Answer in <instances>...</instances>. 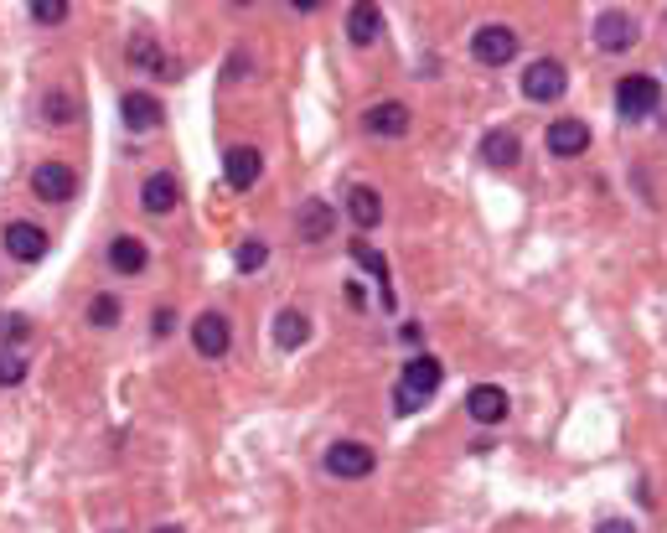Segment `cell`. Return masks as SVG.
<instances>
[{"label":"cell","mask_w":667,"mask_h":533,"mask_svg":"<svg viewBox=\"0 0 667 533\" xmlns=\"http://www.w3.org/2000/svg\"><path fill=\"white\" fill-rule=\"evenodd\" d=\"M440 383H445V363L440 358H430V352H424V358H409L399 383H393V414H419L424 399L440 394Z\"/></svg>","instance_id":"obj_1"},{"label":"cell","mask_w":667,"mask_h":533,"mask_svg":"<svg viewBox=\"0 0 667 533\" xmlns=\"http://www.w3.org/2000/svg\"><path fill=\"white\" fill-rule=\"evenodd\" d=\"M662 104V83L647 78V73H631L616 83V109H621V120H647V114Z\"/></svg>","instance_id":"obj_2"},{"label":"cell","mask_w":667,"mask_h":533,"mask_svg":"<svg viewBox=\"0 0 667 533\" xmlns=\"http://www.w3.org/2000/svg\"><path fill=\"white\" fill-rule=\"evenodd\" d=\"M564 88H569V73H564V63H554V57H538V63L523 68V99H533V104L564 99Z\"/></svg>","instance_id":"obj_3"},{"label":"cell","mask_w":667,"mask_h":533,"mask_svg":"<svg viewBox=\"0 0 667 533\" xmlns=\"http://www.w3.org/2000/svg\"><path fill=\"white\" fill-rule=\"evenodd\" d=\"M471 57L481 68H507L512 57H518V32H512V26H481V32L471 37Z\"/></svg>","instance_id":"obj_4"},{"label":"cell","mask_w":667,"mask_h":533,"mask_svg":"<svg viewBox=\"0 0 667 533\" xmlns=\"http://www.w3.org/2000/svg\"><path fill=\"white\" fill-rule=\"evenodd\" d=\"M373 466H378V456L362 446V440H337V446L326 451V471L337 482H362V477H373Z\"/></svg>","instance_id":"obj_5"},{"label":"cell","mask_w":667,"mask_h":533,"mask_svg":"<svg viewBox=\"0 0 667 533\" xmlns=\"http://www.w3.org/2000/svg\"><path fill=\"white\" fill-rule=\"evenodd\" d=\"M362 130L378 135V140H404L414 130V114H409V104L388 99V104H373L368 114H362Z\"/></svg>","instance_id":"obj_6"},{"label":"cell","mask_w":667,"mask_h":533,"mask_svg":"<svg viewBox=\"0 0 667 533\" xmlns=\"http://www.w3.org/2000/svg\"><path fill=\"white\" fill-rule=\"evenodd\" d=\"M32 192H37L42 202H73L78 176H73L68 161H42V166L32 171Z\"/></svg>","instance_id":"obj_7"},{"label":"cell","mask_w":667,"mask_h":533,"mask_svg":"<svg viewBox=\"0 0 667 533\" xmlns=\"http://www.w3.org/2000/svg\"><path fill=\"white\" fill-rule=\"evenodd\" d=\"M192 347L202 352V358H223V352L233 347L228 316H223V311H202V316L192 321Z\"/></svg>","instance_id":"obj_8"},{"label":"cell","mask_w":667,"mask_h":533,"mask_svg":"<svg viewBox=\"0 0 667 533\" xmlns=\"http://www.w3.org/2000/svg\"><path fill=\"white\" fill-rule=\"evenodd\" d=\"M631 42H636V21H631V11L605 6V11L595 16V47H600V52H626Z\"/></svg>","instance_id":"obj_9"},{"label":"cell","mask_w":667,"mask_h":533,"mask_svg":"<svg viewBox=\"0 0 667 533\" xmlns=\"http://www.w3.org/2000/svg\"><path fill=\"white\" fill-rule=\"evenodd\" d=\"M295 233H300V244H326L331 233H337V207L311 197V202H300V218H295Z\"/></svg>","instance_id":"obj_10"},{"label":"cell","mask_w":667,"mask_h":533,"mask_svg":"<svg viewBox=\"0 0 667 533\" xmlns=\"http://www.w3.org/2000/svg\"><path fill=\"white\" fill-rule=\"evenodd\" d=\"M543 145H549V156L574 161V156L590 151V125H585V120H554L549 135H543Z\"/></svg>","instance_id":"obj_11"},{"label":"cell","mask_w":667,"mask_h":533,"mask_svg":"<svg viewBox=\"0 0 667 533\" xmlns=\"http://www.w3.org/2000/svg\"><path fill=\"white\" fill-rule=\"evenodd\" d=\"M507 389H497V383H476V389L466 394V414L476 425H502L507 420Z\"/></svg>","instance_id":"obj_12"},{"label":"cell","mask_w":667,"mask_h":533,"mask_svg":"<svg viewBox=\"0 0 667 533\" xmlns=\"http://www.w3.org/2000/svg\"><path fill=\"white\" fill-rule=\"evenodd\" d=\"M119 114H125V125H130L135 135H145V130H156V125L166 120V109H161V99H156V94H145V88H130V94H125V104H119Z\"/></svg>","instance_id":"obj_13"},{"label":"cell","mask_w":667,"mask_h":533,"mask_svg":"<svg viewBox=\"0 0 667 533\" xmlns=\"http://www.w3.org/2000/svg\"><path fill=\"white\" fill-rule=\"evenodd\" d=\"M259 171H264V156L254 151V145H233V151L223 156V176H228L233 192H249L259 182Z\"/></svg>","instance_id":"obj_14"},{"label":"cell","mask_w":667,"mask_h":533,"mask_svg":"<svg viewBox=\"0 0 667 533\" xmlns=\"http://www.w3.org/2000/svg\"><path fill=\"white\" fill-rule=\"evenodd\" d=\"M176 202H181V182H176V171H156V176H145V187H140V207H145V213L166 218Z\"/></svg>","instance_id":"obj_15"},{"label":"cell","mask_w":667,"mask_h":533,"mask_svg":"<svg viewBox=\"0 0 667 533\" xmlns=\"http://www.w3.org/2000/svg\"><path fill=\"white\" fill-rule=\"evenodd\" d=\"M6 254L21 264H37L47 254V233L37 223H6Z\"/></svg>","instance_id":"obj_16"},{"label":"cell","mask_w":667,"mask_h":533,"mask_svg":"<svg viewBox=\"0 0 667 533\" xmlns=\"http://www.w3.org/2000/svg\"><path fill=\"white\" fill-rule=\"evenodd\" d=\"M347 37H352V47H373L383 37V11L373 6V0L347 6Z\"/></svg>","instance_id":"obj_17"},{"label":"cell","mask_w":667,"mask_h":533,"mask_svg":"<svg viewBox=\"0 0 667 533\" xmlns=\"http://www.w3.org/2000/svg\"><path fill=\"white\" fill-rule=\"evenodd\" d=\"M145 264H150V249L140 239H130V233H119V239L109 244V270L114 275H140Z\"/></svg>","instance_id":"obj_18"},{"label":"cell","mask_w":667,"mask_h":533,"mask_svg":"<svg viewBox=\"0 0 667 533\" xmlns=\"http://www.w3.org/2000/svg\"><path fill=\"white\" fill-rule=\"evenodd\" d=\"M347 218H352L362 233L378 228V223H383V197H378L373 187H362V182H357V187L347 192Z\"/></svg>","instance_id":"obj_19"},{"label":"cell","mask_w":667,"mask_h":533,"mask_svg":"<svg viewBox=\"0 0 667 533\" xmlns=\"http://www.w3.org/2000/svg\"><path fill=\"white\" fill-rule=\"evenodd\" d=\"M518 156H523V140L512 130H487L481 135V161L487 166H518Z\"/></svg>","instance_id":"obj_20"},{"label":"cell","mask_w":667,"mask_h":533,"mask_svg":"<svg viewBox=\"0 0 667 533\" xmlns=\"http://www.w3.org/2000/svg\"><path fill=\"white\" fill-rule=\"evenodd\" d=\"M130 63H135L140 73H156V78H171V73H176L156 37H135V42H130Z\"/></svg>","instance_id":"obj_21"},{"label":"cell","mask_w":667,"mask_h":533,"mask_svg":"<svg viewBox=\"0 0 667 533\" xmlns=\"http://www.w3.org/2000/svg\"><path fill=\"white\" fill-rule=\"evenodd\" d=\"M306 337H311L306 311H295V306H290V311H280V316H275V347H285V352H290V347H300Z\"/></svg>","instance_id":"obj_22"},{"label":"cell","mask_w":667,"mask_h":533,"mask_svg":"<svg viewBox=\"0 0 667 533\" xmlns=\"http://www.w3.org/2000/svg\"><path fill=\"white\" fill-rule=\"evenodd\" d=\"M42 114H47V125H73L78 120V104L68 99V88H52V94L42 99Z\"/></svg>","instance_id":"obj_23"},{"label":"cell","mask_w":667,"mask_h":533,"mask_svg":"<svg viewBox=\"0 0 667 533\" xmlns=\"http://www.w3.org/2000/svg\"><path fill=\"white\" fill-rule=\"evenodd\" d=\"M233 264H238L244 275L264 270V264H269V244H264V239H238V249H233Z\"/></svg>","instance_id":"obj_24"},{"label":"cell","mask_w":667,"mask_h":533,"mask_svg":"<svg viewBox=\"0 0 667 533\" xmlns=\"http://www.w3.org/2000/svg\"><path fill=\"white\" fill-rule=\"evenodd\" d=\"M114 321H119V301H114V295H94V301H88V327L109 332Z\"/></svg>","instance_id":"obj_25"},{"label":"cell","mask_w":667,"mask_h":533,"mask_svg":"<svg viewBox=\"0 0 667 533\" xmlns=\"http://www.w3.org/2000/svg\"><path fill=\"white\" fill-rule=\"evenodd\" d=\"M26 337H32V321L16 316V311H0V347H16Z\"/></svg>","instance_id":"obj_26"},{"label":"cell","mask_w":667,"mask_h":533,"mask_svg":"<svg viewBox=\"0 0 667 533\" xmlns=\"http://www.w3.org/2000/svg\"><path fill=\"white\" fill-rule=\"evenodd\" d=\"M352 259H357L368 275H378V285H388V259H383L373 244H352Z\"/></svg>","instance_id":"obj_27"},{"label":"cell","mask_w":667,"mask_h":533,"mask_svg":"<svg viewBox=\"0 0 667 533\" xmlns=\"http://www.w3.org/2000/svg\"><path fill=\"white\" fill-rule=\"evenodd\" d=\"M26 378V358H16L11 347H0V389H16Z\"/></svg>","instance_id":"obj_28"},{"label":"cell","mask_w":667,"mask_h":533,"mask_svg":"<svg viewBox=\"0 0 667 533\" xmlns=\"http://www.w3.org/2000/svg\"><path fill=\"white\" fill-rule=\"evenodd\" d=\"M32 21H42V26L68 21V0H37V6H32Z\"/></svg>","instance_id":"obj_29"},{"label":"cell","mask_w":667,"mask_h":533,"mask_svg":"<svg viewBox=\"0 0 667 533\" xmlns=\"http://www.w3.org/2000/svg\"><path fill=\"white\" fill-rule=\"evenodd\" d=\"M595 533H636V523H626V518H605Z\"/></svg>","instance_id":"obj_30"},{"label":"cell","mask_w":667,"mask_h":533,"mask_svg":"<svg viewBox=\"0 0 667 533\" xmlns=\"http://www.w3.org/2000/svg\"><path fill=\"white\" fill-rule=\"evenodd\" d=\"M171 327H176V316L161 306V311H156V337H171Z\"/></svg>","instance_id":"obj_31"},{"label":"cell","mask_w":667,"mask_h":533,"mask_svg":"<svg viewBox=\"0 0 667 533\" xmlns=\"http://www.w3.org/2000/svg\"><path fill=\"white\" fill-rule=\"evenodd\" d=\"M156 533H181V528H176V523H161V528H156Z\"/></svg>","instance_id":"obj_32"}]
</instances>
